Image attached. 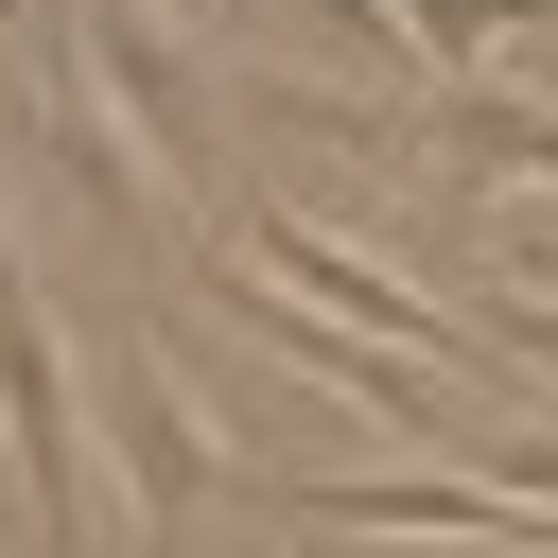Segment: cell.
Listing matches in <instances>:
<instances>
[{
    "label": "cell",
    "instance_id": "1",
    "mask_svg": "<svg viewBox=\"0 0 558 558\" xmlns=\"http://www.w3.org/2000/svg\"><path fill=\"white\" fill-rule=\"evenodd\" d=\"M0 453H17V541L87 558V384H70V331L17 244H0Z\"/></svg>",
    "mask_w": 558,
    "mask_h": 558
},
{
    "label": "cell",
    "instance_id": "2",
    "mask_svg": "<svg viewBox=\"0 0 558 558\" xmlns=\"http://www.w3.org/2000/svg\"><path fill=\"white\" fill-rule=\"evenodd\" d=\"M244 488H262L279 523H349V541H366V523H401V541H558V506H523V488H488V471H418V453H401V471H244Z\"/></svg>",
    "mask_w": 558,
    "mask_h": 558
},
{
    "label": "cell",
    "instance_id": "3",
    "mask_svg": "<svg viewBox=\"0 0 558 558\" xmlns=\"http://www.w3.org/2000/svg\"><path fill=\"white\" fill-rule=\"evenodd\" d=\"M87 418H105V453H122V541H174L209 488H244V453H227V436L174 401V366H157V349H122Z\"/></svg>",
    "mask_w": 558,
    "mask_h": 558
},
{
    "label": "cell",
    "instance_id": "4",
    "mask_svg": "<svg viewBox=\"0 0 558 558\" xmlns=\"http://www.w3.org/2000/svg\"><path fill=\"white\" fill-rule=\"evenodd\" d=\"M70 70H87V105L157 157V192H192V52H174V17H157V0H87V17H70Z\"/></svg>",
    "mask_w": 558,
    "mask_h": 558
},
{
    "label": "cell",
    "instance_id": "5",
    "mask_svg": "<svg viewBox=\"0 0 558 558\" xmlns=\"http://www.w3.org/2000/svg\"><path fill=\"white\" fill-rule=\"evenodd\" d=\"M418 140H436L453 174H488V192H506V174H541V192H558V105H506V87H418Z\"/></svg>",
    "mask_w": 558,
    "mask_h": 558
},
{
    "label": "cell",
    "instance_id": "6",
    "mask_svg": "<svg viewBox=\"0 0 558 558\" xmlns=\"http://www.w3.org/2000/svg\"><path fill=\"white\" fill-rule=\"evenodd\" d=\"M366 17H384V52L436 70V87H471L506 35H558V0H366Z\"/></svg>",
    "mask_w": 558,
    "mask_h": 558
},
{
    "label": "cell",
    "instance_id": "7",
    "mask_svg": "<svg viewBox=\"0 0 558 558\" xmlns=\"http://www.w3.org/2000/svg\"><path fill=\"white\" fill-rule=\"evenodd\" d=\"M471 314H488V349H506L523 384H558V279H506V262H471Z\"/></svg>",
    "mask_w": 558,
    "mask_h": 558
}]
</instances>
